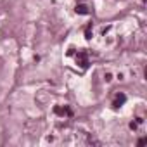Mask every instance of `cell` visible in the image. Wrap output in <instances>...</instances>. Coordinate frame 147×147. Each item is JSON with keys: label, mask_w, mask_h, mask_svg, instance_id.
<instances>
[{"label": "cell", "mask_w": 147, "mask_h": 147, "mask_svg": "<svg viewBox=\"0 0 147 147\" xmlns=\"http://www.w3.org/2000/svg\"><path fill=\"white\" fill-rule=\"evenodd\" d=\"M125 102H126V95H125V94H118L116 99H114V102H113V107L118 109V107H121Z\"/></svg>", "instance_id": "2"}, {"label": "cell", "mask_w": 147, "mask_h": 147, "mask_svg": "<svg viewBox=\"0 0 147 147\" xmlns=\"http://www.w3.org/2000/svg\"><path fill=\"white\" fill-rule=\"evenodd\" d=\"M54 113H55V114H59V116H71V109H69V107H66V106H64V107L55 106V107H54Z\"/></svg>", "instance_id": "3"}, {"label": "cell", "mask_w": 147, "mask_h": 147, "mask_svg": "<svg viewBox=\"0 0 147 147\" xmlns=\"http://www.w3.org/2000/svg\"><path fill=\"white\" fill-rule=\"evenodd\" d=\"M144 2H145V0H144Z\"/></svg>", "instance_id": "7"}, {"label": "cell", "mask_w": 147, "mask_h": 147, "mask_svg": "<svg viewBox=\"0 0 147 147\" xmlns=\"http://www.w3.org/2000/svg\"><path fill=\"white\" fill-rule=\"evenodd\" d=\"M75 11H76V14H83V16L90 12V11H88V7H87L85 4H78V5L75 7Z\"/></svg>", "instance_id": "4"}, {"label": "cell", "mask_w": 147, "mask_h": 147, "mask_svg": "<svg viewBox=\"0 0 147 147\" xmlns=\"http://www.w3.org/2000/svg\"><path fill=\"white\" fill-rule=\"evenodd\" d=\"M145 142H147V138H140V140H138V145H144Z\"/></svg>", "instance_id": "6"}, {"label": "cell", "mask_w": 147, "mask_h": 147, "mask_svg": "<svg viewBox=\"0 0 147 147\" xmlns=\"http://www.w3.org/2000/svg\"><path fill=\"white\" fill-rule=\"evenodd\" d=\"M85 38H87V40H90V38H92V24H88V26H87V30H85Z\"/></svg>", "instance_id": "5"}, {"label": "cell", "mask_w": 147, "mask_h": 147, "mask_svg": "<svg viewBox=\"0 0 147 147\" xmlns=\"http://www.w3.org/2000/svg\"><path fill=\"white\" fill-rule=\"evenodd\" d=\"M76 62L85 69V67H88V55H87V52L85 50H80L78 54H76Z\"/></svg>", "instance_id": "1"}]
</instances>
